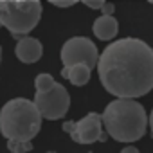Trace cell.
<instances>
[{
  "instance_id": "9",
  "label": "cell",
  "mask_w": 153,
  "mask_h": 153,
  "mask_svg": "<svg viewBox=\"0 0 153 153\" xmlns=\"http://www.w3.org/2000/svg\"><path fill=\"white\" fill-rule=\"evenodd\" d=\"M92 31H94V34H96L97 40H101V42H110V40H114V38L117 36V33H119V24H117V20H115L112 15H101V16L94 22Z\"/></svg>"
},
{
  "instance_id": "2",
  "label": "cell",
  "mask_w": 153,
  "mask_h": 153,
  "mask_svg": "<svg viewBox=\"0 0 153 153\" xmlns=\"http://www.w3.org/2000/svg\"><path fill=\"white\" fill-rule=\"evenodd\" d=\"M106 133L117 142H137L148 128L144 106L135 97H117L101 114Z\"/></svg>"
},
{
  "instance_id": "12",
  "label": "cell",
  "mask_w": 153,
  "mask_h": 153,
  "mask_svg": "<svg viewBox=\"0 0 153 153\" xmlns=\"http://www.w3.org/2000/svg\"><path fill=\"white\" fill-rule=\"evenodd\" d=\"M7 149L13 153H25L33 149V144L31 140H7Z\"/></svg>"
},
{
  "instance_id": "17",
  "label": "cell",
  "mask_w": 153,
  "mask_h": 153,
  "mask_svg": "<svg viewBox=\"0 0 153 153\" xmlns=\"http://www.w3.org/2000/svg\"><path fill=\"white\" fill-rule=\"evenodd\" d=\"M148 123H149V128H151V133H153V110H151V114L148 117Z\"/></svg>"
},
{
  "instance_id": "18",
  "label": "cell",
  "mask_w": 153,
  "mask_h": 153,
  "mask_svg": "<svg viewBox=\"0 0 153 153\" xmlns=\"http://www.w3.org/2000/svg\"><path fill=\"white\" fill-rule=\"evenodd\" d=\"M0 27H2V25H0ZM0 58H2V49H0Z\"/></svg>"
},
{
  "instance_id": "1",
  "label": "cell",
  "mask_w": 153,
  "mask_h": 153,
  "mask_svg": "<svg viewBox=\"0 0 153 153\" xmlns=\"http://www.w3.org/2000/svg\"><path fill=\"white\" fill-rule=\"evenodd\" d=\"M99 79L115 97H142L153 88V49L137 38L110 43L97 61Z\"/></svg>"
},
{
  "instance_id": "19",
  "label": "cell",
  "mask_w": 153,
  "mask_h": 153,
  "mask_svg": "<svg viewBox=\"0 0 153 153\" xmlns=\"http://www.w3.org/2000/svg\"><path fill=\"white\" fill-rule=\"evenodd\" d=\"M148 2H149V4H153V0H148Z\"/></svg>"
},
{
  "instance_id": "4",
  "label": "cell",
  "mask_w": 153,
  "mask_h": 153,
  "mask_svg": "<svg viewBox=\"0 0 153 153\" xmlns=\"http://www.w3.org/2000/svg\"><path fill=\"white\" fill-rule=\"evenodd\" d=\"M42 9L40 0H0V25L20 38L38 25Z\"/></svg>"
},
{
  "instance_id": "3",
  "label": "cell",
  "mask_w": 153,
  "mask_h": 153,
  "mask_svg": "<svg viewBox=\"0 0 153 153\" xmlns=\"http://www.w3.org/2000/svg\"><path fill=\"white\" fill-rule=\"evenodd\" d=\"M42 119L34 101L16 97L0 110V131L7 140H33L42 130Z\"/></svg>"
},
{
  "instance_id": "15",
  "label": "cell",
  "mask_w": 153,
  "mask_h": 153,
  "mask_svg": "<svg viewBox=\"0 0 153 153\" xmlns=\"http://www.w3.org/2000/svg\"><path fill=\"white\" fill-rule=\"evenodd\" d=\"M114 9H115V6H114V4H110V2H105V4H103V7H101L103 15H112V13H114Z\"/></svg>"
},
{
  "instance_id": "5",
  "label": "cell",
  "mask_w": 153,
  "mask_h": 153,
  "mask_svg": "<svg viewBox=\"0 0 153 153\" xmlns=\"http://www.w3.org/2000/svg\"><path fill=\"white\" fill-rule=\"evenodd\" d=\"M34 103H36L38 110H40V114L43 115V119L56 121V119H61L68 112L70 96H68L67 88L61 83H54L51 88L36 92Z\"/></svg>"
},
{
  "instance_id": "14",
  "label": "cell",
  "mask_w": 153,
  "mask_h": 153,
  "mask_svg": "<svg viewBox=\"0 0 153 153\" xmlns=\"http://www.w3.org/2000/svg\"><path fill=\"white\" fill-rule=\"evenodd\" d=\"M49 2L52 6H56V7H70L76 2H79V0H49Z\"/></svg>"
},
{
  "instance_id": "10",
  "label": "cell",
  "mask_w": 153,
  "mask_h": 153,
  "mask_svg": "<svg viewBox=\"0 0 153 153\" xmlns=\"http://www.w3.org/2000/svg\"><path fill=\"white\" fill-rule=\"evenodd\" d=\"M90 74H92V67L90 65H87V63H76V65L68 67V78L67 79L72 85H76V87H83V85L88 83Z\"/></svg>"
},
{
  "instance_id": "6",
  "label": "cell",
  "mask_w": 153,
  "mask_h": 153,
  "mask_svg": "<svg viewBox=\"0 0 153 153\" xmlns=\"http://www.w3.org/2000/svg\"><path fill=\"white\" fill-rule=\"evenodd\" d=\"M61 61L63 65H76V63H87L92 68L97 67L99 52L96 43L85 36H74L67 40L61 47Z\"/></svg>"
},
{
  "instance_id": "13",
  "label": "cell",
  "mask_w": 153,
  "mask_h": 153,
  "mask_svg": "<svg viewBox=\"0 0 153 153\" xmlns=\"http://www.w3.org/2000/svg\"><path fill=\"white\" fill-rule=\"evenodd\" d=\"M81 2H83L87 7H90V9L97 11V9H101V7H103V4L106 2V0H81Z\"/></svg>"
},
{
  "instance_id": "7",
  "label": "cell",
  "mask_w": 153,
  "mask_h": 153,
  "mask_svg": "<svg viewBox=\"0 0 153 153\" xmlns=\"http://www.w3.org/2000/svg\"><path fill=\"white\" fill-rule=\"evenodd\" d=\"M63 131L70 133L72 140L78 144H92L96 140H101L103 133V117L99 114H87L81 121H67L63 124Z\"/></svg>"
},
{
  "instance_id": "11",
  "label": "cell",
  "mask_w": 153,
  "mask_h": 153,
  "mask_svg": "<svg viewBox=\"0 0 153 153\" xmlns=\"http://www.w3.org/2000/svg\"><path fill=\"white\" fill-rule=\"evenodd\" d=\"M54 83L56 81H54V78H52L51 74H38L36 79H34V88H36V92H42V90L51 88Z\"/></svg>"
},
{
  "instance_id": "16",
  "label": "cell",
  "mask_w": 153,
  "mask_h": 153,
  "mask_svg": "<svg viewBox=\"0 0 153 153\" xmlns=\"http://www.w3.org/2000/svg\"><path fill=\"white\" fill-rule=\"evenodd\" d=\"M123 153H139V149L135 146H126V148H123Z\"/></svg>"
},
{
  "instance_id": "8",
  "label": "cell",
  "mask_w": 153,
  "mask_h": 153,
  "mask_svg": "<svg viewBox=\"0 0 153 153\" xmlns=\"http://www.w3.org/2000/svg\"><path fill=\"white\" fill-rule=\"evenodd\" d=\"M15 54L22 63H36L43 54V45L33 36H20L15 47Z\"/></svg>"
}]
</instances>
